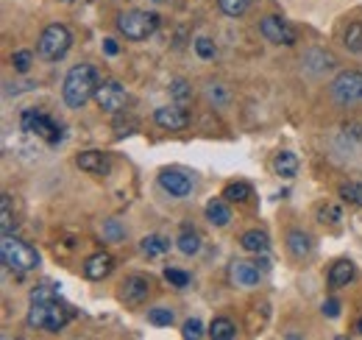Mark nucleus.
<instances>
[{
  "label": "nucleus",
  "instance_id": "e433bc0d",
  "mask_svg": "<svg viewBox=\"0 0 362 340\" xmlns=\"http://www.w3.org/2000/svg\"><path fill=\"white\" fill-rule=\"evenodd\" d=\"M165 279L173 285V288H187L189 285V273L179 271V268H165Z\"/></svg>",
  "mask_w": 362,
  "mask_h": 340
},
{
  "label": "nucleus",
  "instance_id": "393cba45",
  "mask_svg": "<svg viewBox=\"0 0 362 340\" xmlns=\"http://www.w3.org/2000/svg\"><path fill=\"white\" fill-rule=\"evenodd\" d=\"M223 198H226L228 204H245L251 198V184L231 181V184H226V190H223Z\"/></svg>",
  "mask_w": 362,
  "mask_h": 340
},
{
  "label": "nucleus",
  "instance_id": "79ce46f5",
  "mask_svg": "<svg viewBox=\"0 0 362 340\" xmlns=\"http://www.w3.org/2000/svg\"><path fill=\"white\" fill-rule=\"evenodd\" d=\"M153 3H170V0H153Z\"/></svg>",
  "mask_w": 362,
  "mask_h": 340
},
{
  "label": "nucleus",
  "instance_id": "dca6fc26",
  "mask_svg": "<svg viewBox=\"0 0 362 340\" xmlns=\"http://www.w3.org/2000/svg\"><path fill=\"white\" fill-rule=\"evenodd\" d=\"M287 251L293 259H307L313 254V237L304 229H290L287 232Z\"/></svg>",
  "mask_w": 362,
  "mask_h": 340
},
{
  "label": "nucleus",
  "instance_id": "f704fd0d",
  "mask_svg": "<svg viewBox=\"0 0 362 340\" xmlns=\"http://www.w3.org/2000/svg\"><path fill=\"white\" fill-rule=\"evenodd\" d=\"M195 53H198L204 62H209V59H215L218 47H215V42H212L209 37H198V40H195Z\"/></svg>",
  "mask_w": 362,
  "mask_h": 340
},
{
  "label": "nucleus",
  "instance_id": "aec40b11",
  "mask_svg": "<svg viewBox=\"0 0 362 340\" xmlns=\"http://www.w3.org/2000/svg\"><path fill=\"white\" fill-rule=\"evenodd\" d=\"M206 220L212 223V226H228V220H231V210H228V201L226 198H212L209 204H206Z\"/></svg>",
  "mask_w": 362,
  "mask_h": 340
},
{
  "label": "nucleus",
  "instance_id": "4be33fe9",
  "mask_svg": "<svg viewBox=\"0 0 362 340\" xmlns=\"http://www.w3.org/2000/svg\"><path fill=\"white\" fill-rule=\"evenodd\" d=\"M17 229V220H14V210H11V196L3 193L0 196V234H11Z\"/></svg>",
  "mask_w": 362,
  "mask_h": 340
},
{
  "label": "nucleus",
  "instance_id": "ea45409f",
  "mask_svg": "<svg viewBox=\"0 0 362 340\" xmlns=\"http://www.w3.org/2000/svg\"><path fill=\"white\" fill-rule=\"evenodd\" d=\"M103 50H106L109 56H115L120 47H117V42H115V40H103Z\"/></svg>",
  "mask_w": 362,
  "mask_h": 340
},
{
  "label": "nucleus",
  "instance_id": "5701e85b",
  "mask_svg": "<svg viewBox=\"0 0 362 340\" xmlns=\"http://www.w3.org/2000/svg\"><path fill=\"white\" fill-rule=\"evenodd\" d=\"M176 246H179L181 254H187V256L198 254V251H201V234H198L195 229H181Z\"/></svg>",
  "mask_w": 362,
  "mask_h": 340
},
{
  "label": "nucleus",
  "instance_id": "2eb2a0df",
  "mask_svg": "<svg viewBox=\"0 0 362 340\" xmlns=\"http://www.w3.org/2000/svg\"><path fill=\"white\" fill-rule=\"evenodd\" d=\"M76 165L84 170V173H92V176H106L109 173V157L103 151H84L76 157Z\"/></svg>",
  "mask_w": 362,
  "mask_h": 340
},
{
  "label": "nucleus",
  "instance_id": "f257e3e1",
  "mask_svg": "<svg viewBox=\"0 0 362 340\" xmlns=\"http://www.w3.org/2000/svg\"><path fill=\"white\" fill-rule=\"evenodd\" d=\"M100 86V73L92 64H76L67 70L64 84H62V101L67 109H81L90 98H95Z\"/></svg>",
  "mask_w": 362,
  "mask_h": 340
},
{
  "label": "nucleus",
  "instance_id": "37998d69",
  "mask_svg": "<svg viewBox=\"0 0 362 340\" xmlns=\"http://www.w3.org/2000/svg\"><path fill=\"white\" fill-rule=\"evenodd\" d=\"M64 3H73V0H64Z\"/></svg>",
  "mask_w": 362,
  "mask_h": 340
},
{
  "label": "nucleus",
  "instance_id": "423d86ee",
  "mask_svg": "<svg viewBox=\"0 0 362 340\" xmlns=\"http://www.w3.org/2000/svg\"><path fill=\"white\" fill-rule=\"evenodd\" d=\"M329 95L337 106H354L362 103V70H343L332 86H329Z\"/></svg>",
  "mask_w": 362,
  "mask_h": 340
},
{
  "label": "nucleus",
  "instance_id": "ddd939ff",
  "mask_svg": "<svg viewBox=\"0 0 362 340\" xmlns=\"http://www.w3.org/2000/svg\"><path fill=\"white\" fill-rule=\"evenodd\" d=\"M153 123L159 128H165V131H184V128L189 126V115H187V109L179 106V103H173V106H159V109L153 112Z\"/></svg>",
  "mask_w": 362,
  "mask_h": 340
},
{
  "label": "nucleus",
  "instance_id": "c756f323",
  "mask_svg": "<svg viewBox=\"0 0 362 340\" xmlns=\"http://www.w3.org/2000/svg\"><path fill=\"white\" fill-rule=\"evenodd\" d=\"M103 240H109V243L126 240V229H123V223H120L117 217H109V220L103 223Z\"/></svg>",
  "mask_w": 362,
  "mask_h": 340
},
{
  "label": "nucleus",
  "instance_id": "cd10ccee",
  "mask_svg": "<svg viewBox=\"0 0 362 340\" xmlns=\"http://www.w3.org/2000/svg\"><path fill=\"white\" fill-rule=\"evenodd\" d=\"M218 8L226 17H243L251 8V0H218Z\"/></svg>",
  "mask_w": 362,
  "mask_h": 340
},
{
  "label": "nucleus",
  "instance_id": "4468645a",
  "mask_svg": "<svg viewBox=\"0 0 362 340\" xmlns=\"http://www.w3.org/2000/svg\"><path fill=\"white\" fill-rule=\"evenodd\" d=\"M112 271H115V259H112V254H106V251H98V254L87 256V262H84V276L92 279V282L106 279Z\"/></svg>",
  "mask_w": 362,
  "mask_h": 340
},
{
  "label": "nucleus",
  "instance_id": "bb28decb",
  "mask_svg": "<svg viewBox=\"0 0 362 340\" xmlns=\"http://www.w3.org/2000/svg\"><path fill=\"white\" fill-rule=\"evenodd\" d=\"M170 98H173V103H179V106H189V103H192V84L184 81V79H176V81L170 84Z\"/></svg>",
  "mask_w": 362,
  "mask_h": 340
},
{
  "label": "nucleus",
  "instance_id": "39448f33",
  "mask_svg": "<svg viewBox=\"0 0 362 340\" xmlns=\"http://www.w3.org/2000/svg\"><path fill=\"white\" fill-rule=\"evenodd\" d=\"M70 45H73V34H70V28H67V26H62V23H50L45 31L40 34L37 50H40V56L47 59V62H59V59L70 50Z\"/></svg>",
  "mask_w": 362,
  "mask_h": 340
},
{
  "label": "nucleus",
  "instance_id": "20e7f679",
  "mask_svg": "<svg viewBox=\"0 0 362 340\" xmlns=\"http://www.w3.org/2000/svg\"><path fill=\"white\" fill-rule=\"evenodd\" d=\"M0 259H3V265H6L8 271H14V273H28V271H34V268L40 265L37 249H31L28 243L17 240L14 234H3V237H0Z\"/></svg>",
  "mask_w": 362,
  "mask_h": 340
},
{
  "label": "nucleus",
  "instance_id": "6e6552de",
  "mask_svg": "<svg viewBox=\"0 0 362 340\" xmlns=\"http://www.w3.org/2000/svg\"><path fill=\"white\" fill-rule=\"evenodd\" d=\"M95 103H98L103 112L117 115V112L126 109V103H129V92L123 89V84H117V81H100L98 92H95Z\"/></svg>",
  "mask_w": 362,
  "mask_h": 340
},
{
  "label": "nucleus",
  "instance_id": "2f4dec72",
  "mask_svg": "<svg viewBox=\"0 0 362 340\" xmlns=\"http://www.w3.org/2000/svg\"><path fill=\"white\" fill-rule=\"evenodd\" d=\"M148 321H151L153 327H170V324H173V310H170V307H153V310L148 312Z\"/></svg>",
  "mask_w": 362,
  "mask_h": 340
},
{
  "label": "nucleus",
  "instance_id": "a211bd4d",
  "mask_svg": "<svg viewBox=\"0 0 362 340\" xmlns=\"http://www.w3.org/2000/svg\"><path fill=\"white\" fill-rule=\"evenodd\" d=\"M273 170H276V176H281V178H296V176H298V157H296L293 151H279V154L273 157Z\"/></svg>",
  "mask_w": 362,
  "mask_h": 340
},
{
  "label": "nucleus",
  "instance_id": "a878e982",
  "mask_svg": "<svg viewBox=\"0 0 362 340\" xmlns=\"http://www.w3.org/2000/svg\"><path fill=\"white\" fill-rule=\"evenodd\" d=\"M343 45L349 53H362V23H349L343 31Z\"/></svg>",
  "mask_w": 362,
  "mask_h": 340
},
{
  "label": "nucleus",
  "instance_id": "f3484780",
  "mask_svg": "<svg viewBox=\"0 0 362 340\" xmlns=\"http://www.w3.org/2000/svg\"><path fill=\"white\" fill-rule=\"evenodd\" d=\"M354 276H357V268H354L351 259H337V262L329 268V285H332V288H346V285L354 282Z\"/></svg>",
  "mask_w": 362,
  "mask_h": 340
},
{
  "label": "nucleus",
  "instance_id": "7c9ffc66",
  "mask_svg": "<svg viewBox=\"0 0 362 340\" xmlns=\"http://www.w3.org/2000/svg\"><path fill=\"white\" fill-rule=\"evenodd\" d=\"M317 220H320V223H329V226H340L343 210H340L337 204H323V207L317 210Z\"/></svg>",
  "mask_w": 362,
  "mask_h": 340
},
{
  "label": "nucleus",
  "instance_id": "9b49d317",
  "mask_svg": "<svg viewBox=\"0 0 362 340\" xmlns=\"http://www.w3.org/2000/svg\"><path fill=\"white\" fill-rule=\"evenodd\" d=\"M259 31H262V37L273 45H296V31L279 17V14H268V17H262V23H259Z\"/></svg>",
  "mask_w": 362,
  "mask_h": 340
},
{
  "label": "nucleus",
  "instance_id": "4c0bfd02",
  "mask_svg": "<svg viewBox=\"0 0 362 340\" xmlns=\"http://www.w3.org/2000/svg\"><path fill=\"white\" fill-rule=\"evenodd\" d=\"M50 298H59V290L50 285H40L31 290V301H50Z\"/></svg>",
  "mask_w": 362,
  "mask_h": 340
},
{
  "label": "nucleus",
  "instance_id": "a19ab883",
  "mask_svg": "<svg viewBox=\"0 0 362 340\" xmlns=\"http://www.w3.org/2000/svg\"><path fill=\"white\" fill-rule=\"evenodd\" d=\"M357 335H362V318L357 321Z\"/></svg>",
  "mask_w": 362,
  "mask_h": 340
},
{
  "label": "nucleus",
  "instance_id": "7ed1b4c3",
  "mask_svg": "<svg viewBox=\"0 0 362 340\" xmlns=\"http://www.w3.org/2000/svg\"><path fill=\"white\" fill-rule=\"evenodd\" d=\"M115 26H117V31H120L126 40H132V42H142V40H148V37H153V34L159 31L162 20H159V14H156V11L129 8V11H120V14H117Z\"/></svg>",
  "mask_w": 362,
  "mask_h": 340
},
{
  "label": "nucleus",
  "instance_id": "58836bf2",
  "mask_svg": "<svg viewBox=\"0 0 362 340\" xmlns=\"http://www.w3.org/2000/svg\"><path fill=\"white\" fill-rule=\"evenodd\" d=\"M323 315L326 318H337L340 315V301L337 298H326L323 301Z\"/></svg>",
  "mask_w": 362,
  "mask_h": 340
},
{
  "label": "nucleus",
  "instance_id": "0eeeda50",
  "mask_svg": "<svg viewBox=\"0 0 362 340\" xmlns=\"http://www.w3.org/2000/svg\"><path fill=\"white\" fill-rule=\"evenodd\" d=\"M20 126L25 128V131H31V134H37L40 140H45L47 145H56L59 140H62V123L59 120H53L50 115L45 112H40V109H25L23 115H20Z\"/></svg>",
  "mask_w": 362,
  "mask_h": 340
},
{
  "label": "nucleus",
  "instance_id": "412c9836",
  "mask_svg": "<svg viewBox=\"0 0 362 340\" xmlns=\"http://www.w3.org/2000/svg\"><path fill=\"white\" fill-rule=\"evenodd\" d=\"M139 251L145 256H165L170 251V240L168 237H162V234H148V237H142L139 240Z\"/></svg>",
  "mask_w": 362,
  "mask_h": 340
},
{
  "label": "nucleus",
  "instance_id": "c85d7f7f",
  "mask_svg": "<svg viewBox=\"0 0 362 340\" xmlns=\"http://www.w3.org/2000/svg\"><path fill=\"white\" fill-rule=\"evenodd\" d=\"M206 101H209L212 106H218V109H223V106H228V92H226V86L218 84V81L206 84Z\"/></svg>",
  "mask_w": 362,
  "mask_h": 340
},
{
  "label": "nucleus",
  "instance_id": "b1692460",
  "mask_svg": "<svg viewBox=\"0 0 362 340\" xmlns=\"http://www.w3.org/2000/svg\"><path fill=\"white\" fill-rule=\"evenodd\" d=\"M209 338L212 340L237 338V327H234V321H231V318H215V321L209 324Z\"/></svg>",
  "mask_w": 362,
  "mask_h": 340
},
{
  "label": "nucleus",
  "instance_id": "f8f14e48",
  "mask_svg": "<svg viewBox=\"0 0 362 340\" xmlns=\"http://www.w3.org/2000/svg\"><path fill=\"white\" fill-rule=\"evenodd\" d=\"M120 301H126V304H132V307H139V304H145L148 296H151V279L148 276H126L123 282H120Z\"/></svg>",
  "mask_w": 362,
  "mask_h": 340
},
{
  "label": "nucleus",
  "instance_id": "72a5a7b5",
  "mask_svg": "<svg viewBox=\"0 0 362 340\" xmlns=\"http://www.w3.org/2000/svg\"><path fill=\"white\" fill-rule=\"evenodd\" d=\"M31 62H34V53H31V50H17V53L11 56V67H14L17 73H28V70H31Z\"/></svg>",
  "mask_w": 362,
  "mask_h": 340
},
{
  "label": "nucleus",
  "instance_id": "1a4fd4ad",
  "mask_svg": "<svg viewBox=\"0 0 362 340\" xmlns=\"http://www.w3.org/2000/svg\"><path fill=\"white\" fill-rule=\"evenodd\" d=\"M228 282L234 288H257L262 282V268L257 262H248V259H234L228 265Z\"/></svg>",
  "mask_w": 362,
  "mask_h": 340
},
{
  "label": "nucleus",
  "instance_id": "f03ea898",
  "mask_svg": "<svg viewBox=\"0 0 362 340\" xmlns=\"http://www.w3.org/2000/svg\"><path fill=\"white\" fill-rule=\"evenodd\" d=\"M76 310L59 298H50V301H31L28 307V315H25V324L31 329H45V332H59L64 329L70 321H73Z\"/></svg>",
  "mask_w": 362,
  "mask_h": 340
},
{
  "label": "nucleus",
  "instance_id": "9d476101",
  "mask_svg": "<svg viewBox=\"0 0 362 340\" xmlns=\"http://www.w3.org/2000/svg\"><path fill=\"white\" fill-rule=\"evenodd\" d=\"M156 181H159V187H162L168 196H173V198H187V196L192 193V176L179 168H165L159 173Z\"/></svg>",
  "mask_w": 362,
  "mask_h": 340
},
{
  "label": "nucleus",
  "instance_id": "6ab92c4d",
  "mask_svg": "<svg viewBox=\"0 0 362 340\" xmlns=\"http://www.w3.org/2000/svg\"><path fill=\"white\" fill-rule=\"evenodd\" d=\"M240 246H243L245 251H251V254H265V251L271 249V240H268L265 232L251 229V232H245V234L240 237Z\"/></svg>",
  "mask_w": 362,
  "mask_h": 340
},
{
  "label": "nucleus",
  "instance_id": "473e14b6",
  "mask_svg": "<svg viewBox=\"0 0 362 340\" xmlns=\"http://www.w3.org/2000/svg\"><path fill=\"white\" fill-rule=\"evenodd\" d=\"M340 196H343V201H349L354 207H362V184H357V181H346L340 187Z\"/></svg>",
  "mask_w": 362,
  "mask_h": 340
},
{
  "label": "nucleus",
  "instance_id": "c9c22d12",
  "mask_svg": "<svg viewBox=\"0 0 362 340\" xmlns=\"http://www.w3.org/2000/svg\"><path fill=\"white\" fill-rule=\"evenodd\" d=\"M181 335H184L187 340H201L204 338V324H201L198 318H189V321H184Z\"/></svg>",
  "mask_w": 362,
  "mask_h": 340
}]
</instances>
